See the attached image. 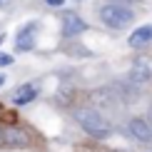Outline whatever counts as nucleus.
I'll return each instance as SVG.
<instances>
[{
	"label": "nucleus",
	"instance_id": "f257e3e1",
	"mask_svg": "<svg viewBox=\"0 0 152 152\" xmlns=\"http://www.w3.org/2000/svg\"><path fill=\"white\" fill-rule=\"evenodd\" d=\"M75 122H77L90 137H95V140H105V137L112 135L110 120H107L100 110H95V107H80V110H75Z\"/></svg>",
	"mask_w": 152,
	"mask_h": 152
},
{
	"label": "nucleus",
	"instance_id": "f03ea898",
	"mask_svg": "<svg viewBox=\"0 0 152 152\" xmlns=\"http://www.w3.org/2000/svg\"><path fill=\"white\" fill-rule=\"evenodd\" d=\"M97 15H100V23H102L105 28H110V30H125L127 25H132V20H135L132 8H127V5H122V3L102 5V8L97 10Z\"/></svg>",
	"mask_w": 152,
	"mask_h": 152
},
{
	"label": "nucleus",
	"instance_id": "7ed1b4c3",
	"mask_svg": "<svg viewBox=\"0 0 152 152\" xmlns=\"http://www.w3.org/2000/svg\"><path fill=\"white\" fill-rule=\"evenodd\" d=\"M85 30H87V23L82 20V18L77 15V12H72V10H65V12L60 15V33H62V37L72 40V37L82 35Z\"/></svg>",
	"mask_w": 152,
	"mask_h": 152
},
{
	"label": "nucleus",
	"instance_id": "20e7f679",
	"mask_svg": "<svg viewBox=\"0 0 152 152\" xmlns=\"http://www.w3.org/2000/svg\"><path fill=\"white\" fill-rule=\"evenodd\" d=\"M127 132H130L132 140H137L140 145H150L152 142V125H150L147 117H130Z\"/></svg>",
	"mask_w": 152,
	"mask_h": 152
},
{
	"label": "nucleus",
	"instance_id": "39448f33",
	"mask_svg": "<svg viewBox=\"0 0 152 152\" xmlns=\"http://www.w3.org/2000/svg\"><path fill=\"white\" fill-rule=\"evenodd\" d=\"M35 30H37V23H30L18 33V40H15V50L18 53H28V50L35 48Z\"/></svg>",
	"mask_w": 152,
	"mask_h": 152
},
{
	"label": "nucleus",
	"instance_id": "423d86ee",
	"mask_svg": "<svg viewBox=\"0 0 152 152\" xmlns=\"http://www.w3.org/2000/svg\"><path fill=\"white\" fill-rule=\"evenodd\" d=\"M127 80H132L135 85H147V82L152 80V70H150V65L145 60H137V62H132V67H130V72H127Z\"/></svg>",
	"mask_w": 152,
	"mask_h": 152
},
{
	"label": "nucleus",
	"instance_id": "0eeeda50",
	"mask_svg": "<svg viewBox=\"0 0 152 152\" xmlns=\"http://www.w3.org/2000/svg\"><path fill=\"white\" fill-rule=\"evenodd\" d=\"M30 145V137H28V132H25L23 127H15V125H12V127H8L5 130V147H28Z\"/></svg>",
	"mask_w": 152,
	"mask_h": 152
},
{
	"label": "nucleus",
	"instance_id": "6e6552de",
	"mask_svg": "<svg viewBox=\"0 0 152 152\" xmlns=\"http://www.w3.org/2000/svg\"><path fill=\"white\" fill-rule=\"evenodd\" d=\"M35 97H37V85H33V82H23L12 90V102L15 105H28Z\"/></svg>",
	"mask_w": 152,
	"mask_h": 152
},
{
	"label": "nucleus",
	"instance_id": "1a4fd4ad",
	"mask_svg": "<svg viewBox=\"0 0 152 152\" xmlns=\"http://www.w3.org/2000/svg\"><path fill=\"white\" fill-rule=\"evenodd\" d=\"M152 42V25H140V28L135 30L130 37H127V45L130 48H145V45H150Z\"/></svg>",
	"mask_w": 152,
	"mask_h": 152
},
{
	"label": "nucleus",
	"instance_id": "9d476101",
	"mask_svg": "<svg viewBox=\"0 0 152 152\" xmlns=\"http://www.w3.org/2000/svg\"><path fill=\"white\" fill-rule=\"evenodd\" d=\"M65 53H67V55H80V58H90V55H92L87 48L77 45V42H75V45H67V48H65Z\"/></svg>",
	"mask_w": 152,
	"mask_h": 152
},
{
	"label": "nucleus",
	"instance_id": "9b49d317",
	"mask_svg": "<svg viewBox=\"0 0 152 152\" xmlns=\"http://www.w3.org/2000/svg\"><path fill=\"white\" fill-rule=\"evenodd\" d=\"M72 95H75V90H58V95H55V100H58V105H70L72 102Z\"/></svg>",
	"mask_w": 152,
	"mask_h": 152
},
{
	"label": "nucleus",
	"instance_id": "f8f14e48",
	"mask_svg": "<svg viewBox=\"0 0 152 152\" xmlns=\"http://www.w3.org/2000/svg\"><path fill=\"white\" fill-rule=\"evenodd\" d=\"M12 55H8V53H0V67H5V65H12Z\"/></svg>",
	"mask_w": 152,
	"mask_h": 152
},
{
	"label": "nucleus",
	"instance_id": "ddd939ff",
	"mask_svg": "<svg viewBox=\"0 0 152 152\" xmlns=\"http://www.w3.org/2000/svg\"><path fill=\"white\" fill-rule=\"evenodd\" d=\"M45 5H50V8H62L65 0H45Z\"/></svg>",
	"mask_w": 152,
	"mask_h": 152
},
{
	"label": "nucleus",
	"instance_id": "4468645a",
	"mask_svg": "<svg viewBox=\"0 0 152 152\" xmlns=\"http://www.w3.org/2000/svg\"><path fill=\"white\" fill-rule=\"evenodd\" d=\"M110 3H122V5H127V3H137V0H110Z\"/></svg>",
	"mask_w": 152,
	"mask_h": 152
},
{
	"label": "nucleus",
	"instance_id": "2eb2a0df",
	"mask_svg": "<svg viewBox=\"0 0 152 152\" xmlns=\"http://www.w3.org/2000/svg\"><path fill=\"white\" fill-rule=\"evenodd\" d=\"M5 80H8V75H3V72H0V87L5 85Z\"/></svg>",
	"mask_w": 152,
	"mask_h": 152
},
{
	"label": "nucleus",
	"instance_id": "dca6fc26",
	"mask_svg": "<svg viewBox=\"0 0 152 152\" xmlns=\"http://www.w3.org/2000/svg\"><path fill=\"white\" fill-rule=\"evenodd\" d=\"M147 120H150V125H152V105L147 107Z\"/></svg>",
	"mask_w": 152,
	"mask_h": 152
},
{
	"label": "nucleus",
	"instance_id": "f3484780",
	"mask_svg": "<svg viewBox=\"0 0 152 152\" xmlns=\"http://www.w3.org/2000/svg\"><path fill=\"white\" fill-rule=\"evenodd\" d=\"M0 145H5V130H0Z\"/></svg>",
	"mask_w": 152,
	"mask_h": 152
},
{
	"label": "nucleus",
	"instance_id": "a211bd4d",
	"mask_svg": "<svg viewBox=\"0 0 152 152\" xmlns=\"http://www.w3.org/2000/svg\"><path fill=\"white\" fill-rule=\"evenodd\" d=\"M5 3H8V0H0V8H5Z\"/></svg>",
	"mask_w": 152,
	"mask_h": 152
}]
</instances>
